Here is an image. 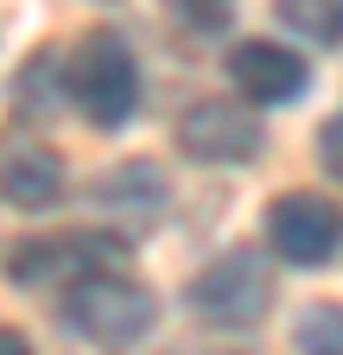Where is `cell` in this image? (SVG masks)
Instances as JSON below:
<instances>
[{"instance_id": "obj_10", "label": "cell", "mask_w": 343, "mask_h": 355, "mask_svg": "<svg viewBox=\"0 0 343 355\" xmlns=\"http://www.w3.org/2000/svg\"><path fill=\"white\" fill-rule=\"evenodd\" d=\"M280 26L312 38V44H343V0H274Z\"/></svg>"}, {"instance_id": "obj_6", "label": "cell", "mask_w": 343, "mask_h": 355, "mask_svg": "<svg viewBox=\"0 0 343 355\" xmlns=\"http://www.w3.org/2000/svg\"><path fill=\"white\" fill-rule=\"evenodd\" d=\"M267 248L286 266H331V254L343 248V203L318 191H280L267 209Z\"/></svg>"}, {"instance_id": "obj_4", "label": "cell", "mask_w": 343, "mask_h": 355, "mask_svg": "<svg viewBox=\"0 0 343 355\" xmlns=\"http://www.w3.org/2000/svg\"><path fill=\"white\" fill-rule=\"evenodd\" d=\"M127 248V235H102V229H70V235H26L7 248V279L13 286H70L76 273H96V266H115Z\"/></svg>"}, {"instance_id": "obj_1", "label": "cell", "mask_w": 343, "mask_h": 355, "mask_svg": "<svg viewBox=\"0 0 343 355\" xmlns=\"http://www.w3.org/2000/svg\"><path fill=\"white\" fill-rule=\"evenodd\" d=\"M58 311H64V330H76L96 349H134L159 324V298L115 266H96V273H76L70 286H58Z\"/></svg>"}, {"instance_id": "obj_2", "label": "cell", "mask_w": 343, "mask_h": 355, "mask_svg": "<svg viewBox=\"0 0 343 355\" xmlns=\"http://www.w3.org/2000/svg\"><path fill=\"white\" fill-rule=\"evenodd\" d=\"M64 96L76 102V114L102 127V133H121L140 108V58L121 32H83L64 58Z\"/></svg>"}, {"instance_id": "obj_12", "label": "cell", "mask_w": 343, "mask_h": 355, "mask_svg": "<svg viewBox=\"0 0 343 355\" xmlns=\"http://www.w3.org/2000/svg\"><path fill=\"white\" fill-rule=\"evenodd\" d=\"M165 13L185 38H223L235 19V0H165Z\"/></svg>"}, {"instance_id": "obj_11", "label": "cell", "mask_w": 343, "mask_h": 355, "mask_svg": "<svg viewBox=\"0 0 343 355\" xmlns=\"http://www.w3.org/2000/svg\"><path fill=\"white\" fill-rule=\"evenodd\" d=\"M292 343L299 355H343V304H306L299 311V324H292Z\"/></svg>"}, {"instance_id": "obj_14", "label": "cell", "mask_w": 343, "mask_h": 355, "mask_svg": "<svg viewBox=\"0 0 343 355\" xmlns=\"http://www.w3.org/2000/svg\"><path fill=\"white\" fill-rule=\"evenodd\" d=\"M0 355H38V349H32V336H26V330L0 324Z\"/></svg>"}, {"instance_id": "obj_9", "label": "cell", "mask_w": 343, "mask_h": 355, "mask_svg": "<svg viewBox=\"0 0 343 355\" xmlns=\"http://www.w3.org/2000/svg\"><path fill=\"white\" fill-rule=\"evenodd\" d=\"M0 197L13 209H58L64 159L32 133H0Z\"/></svg>"}, {"instance_id": "obj_8", "label": "cell", "mask_w": 343, "mask_h": 355, "mask_svg": "<svg viewBox=\"0 0 343 355\" xmlns=\"http://www.w3.org/2000/svg\"><path fill=\"white\" fill-rule=\"evenodd\" d=\"M90 197H96V209L108 216V229H115V235H147L153 222L165 216L172 184H165V171H159L153 159H127V165H115V171L96 178Z\"/></svg>"}, {"instance_id": "obj_7", "label": "cell", "mask_w": 343, "mask_h": 355, "mask_svg": "<svg viewBox=\"0 0 343 355\" xmlns=\"http://www.w3.org/2000/svg\"><path fill=\"white\" fill-rule=\"evenodd\" d=\"M229 83L242 89L254 108H286V102L306 96L312 64L299 58L292 44H274V38H242V44H229Z\"/></svg>"}, {"instance_id": "obj_3", "label": "cell", "mask_w": 343, "mask_h": 355, "mask_svg": "<svg viewBox=\"0 0 343 355\" xmlns=\"http://www.w3.org/2000/svg\"><path fill=\"white\" fill-rule=\"evenodd\" d=\"M191 311L203 324H217V330H254L274 311V266L261 248H229L203 266V273L191 279Z\"/></svg>"}, {"instance_id": "obj_13", "label": "cell", "mask_w": 343, "mask_h": 355, "mask_svg": "<svg viewBox=\"0 0 343 355\" xmlns=\"http://www.w3.org/2000/svg\"><path fill=\"white\" fill-rule=\"evenodd\" d=\"M318 159H324L331 178H343V114H331V121L318 127Z\"/></svg>"}, {"instance_id": "obj_5", "label": "cell", "mask_w": 343, "mask_h": 355, "mask_svg": "<svg viewBox=\"0 0 343 355\" xmlns=\"http://www.w3.org/2000/svg\"><path fill=\"white\" fill-rule=\"evenodd\" d=\"M178 153L197 165H254L267 153V127L254 114V102L203 96L178 114Z\"/></svg>"}]
</instances>
